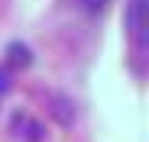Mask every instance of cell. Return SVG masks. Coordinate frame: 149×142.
I'll return each mask as SVG.
<instances>
[{"mask_svg":"<svg viewBox=\"0 0 149 142\" xmlns=\"http://www.w3.org/2000/svg\"><path fill=\"white\" fill-rule=\"evenodd\" d=\"M7 55H10V65H29L33 58H29V49L23 42H13L10 49H7Z\"/></svg>","mask_w":149,"mask_h":142,"instance_id":"2","label":"cell"},{"mask_svg":"<svg viewBox=\"0 0 149 142\" xmlns=\"http://www.w3.org/2000/svg\"><path fill=\"white\" fill-rule=\"evenodd\" d=\"M123 23H127V32L133 36V42H146V0H127V13H123Z\"/></svg>","mask_w":149,"mask_h":142,"instance_id":"1","label":"cell"},{"mask_svg":"<svg viewBox=\"0 0 149 142\" xmlns=\"http://www.w3.org/2000/svg\"><path fill=\"white\" fill-rule=\"evenodd\" d=\"M84 3H91V7H97V3H101V0H84Z\"/></svg>","mask_w":149,"mask_h":142,"instance_id":"3","label":"cell"}]
</instances>
